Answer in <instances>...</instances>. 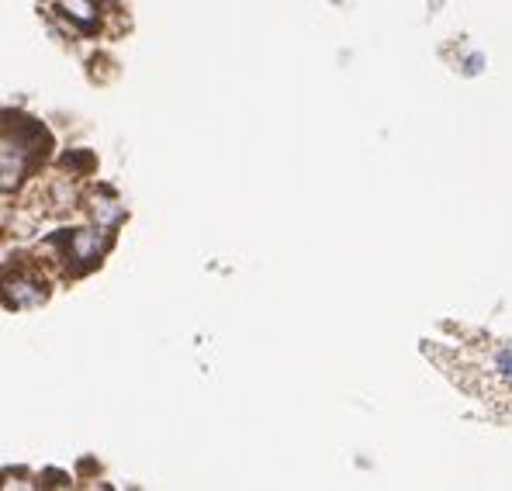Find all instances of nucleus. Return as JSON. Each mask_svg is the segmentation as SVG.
<instances>
[{"label":"nucleus","instance_id":"f03ea898","mask_svg":"<svg viewBox=\"0 0 512 491\" xmlns=\"http://www.w3.org/2000/svg\"><path fill=\"white\" fill-rule=\"evenodd\" d=\"M499 367H502V374H506V377H512V350L499 353Z\"/></svg>","mask_w":512,"mask_h":491},{"label":"nucleus","instance_id":"f257e3e1","mask_svg":"<svg viewBox=\"0 0 512 491\" xmlns=\"http://www.w3.org/2000/svg\"><path fill=\"white\" fill-rule=\"evenodd\" d=\"M66 7H73V14H77L80 21H90V7L84 0H66Z\"/></svg>","mask_w":512,"mask_h":491}]
</instances>
